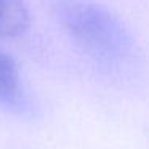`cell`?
Returning <instances> with one entry per match:
<instances>
[{
	"instance_id": "1",
	"label": "cell",
	"mask_w": 149,
	"mask_h": 149,
	"mask_svg": "<svg viewBox=\"0 0 149 149\" xmlns=\"http://www.w3.org/2000/svg\"><path fill=\"white\" fill-rule=\"evenodd\" d=\"M63 26L74 43L91 59L117 68L135 56V39L127 24L107 7L79 2L64 8Z\"/></svg>"
},
{
	"instance_id": "2",
	"label": "cell",
	"mask_w": 149,
	"mask_h": 149,
	"mask_svg": "<svg viewBox=\"0 0 149 149\" xmlns=\"http://www.w3.org/2000/svg\"><path fill=\"white\" fill-rule=\"evenodd\" d=\"M24 103L21 75L15 59L0 48V106L18 109Z\"/></svg>"
},
{
	"instance_id": "3",
	"label": "cell",
	"mask_w": 149,
	"mask_h": 149,
	"mask_svg": "<svg viewBox=\"0 0 149 149\" xmlns=\"http://www.w3.org/2000/svg\"><path fill=\"white\" fill-rule=\"evenodd\" d=\"M31 23L24 0H0V37L13 39L27 31Z\"/></svg>"
}]
</instances>
